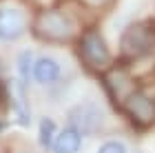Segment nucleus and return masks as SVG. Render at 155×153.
<instances>
[{
  "instance_id": "f03ea898",
  "label": "nucleus",
  "mask_w": 155,
  "mask_h": 153,
  "mask_svg": "<svg viewBox=\"0 0 155 153\" xmlns=\"http://www.w3.org/2000/svg\"><path fill=\"white\" fill-rule=\"evenodd\" d=\"M78 55L91 73H107L113 65V55L97 27H87L78 40Z\"/></svg>"
},
{
  "instance_id": "2eb2a0df",
  "label": "nucleus",
  "mask_w": 155,
  "mask_h": 153,
  "mask_svg": "<svg viewBox=\"0 0 155 153\" xmlns=\"http://www.w3.org/2000/svg\"><path fill=\"white\" fill-rule=\"evenodd\" d=\"M58 2H67V0H58Z\"/></svg>"
},
{
  "instance_id": "9d476101",
  "label": "nucleus",
  "mask_w": 155,
  "mask_h": 153,
  "mask_svg": "<svg viewBox=\"0 0 155 153\" xmlns=\"http://www.w3.org/2000/svg\"><path fill=\"white\" fill-rule=\"evenodd\" d=\"M33 60L31 58V51L25 49L22 53H18V60H16V67H18V80L22 82V85H27L29 82V78L33 75Z\"/></svg>"
},
{
  "instance_id": "f257e3e1",
  "label": "nucleus",
  "mask_w": 155,
  "mask_h": 153,
  "mask_svg": "<svg viewBox=\"0 0 155 153\" xmlns=\"http://www.w3.org/2000/svg\"><path fill=\"white\" fill-rule=\"evenodd\" d=\"M31 33L33 38L47 45H64L73 40L75 27L73 20L67 16L58 7H49V9H40L33 16L31 22Z\"/></svg>"
},
{
  "instance_id": "423d86ee",
  "label": "nucleus",
  "mask_w": 155,
  "mask_h": 153,
  "mask_svg": "<svg viewBox=\"0 0 155 153\" xmlns=\"http://www.w3.org/2000/svg\"><path fill=\"white\" fill-rule=\"evenodd\" d=\"M104 124L102 111L95 107V104H78L71 109L69 113V127H75L78 131H84V133H97Z\"/></svg>"
},
{
  "instance_id": "4468645a",
  "label": "nucleus",
  "mask_w": 155,
  "mask_h": 153,
  "mask_svg": "<svg viewBox=\"0 0 155 153\" xmlns=\"http://www.w3.org/2000/svg\"><path fill=\"white\" fill-rule=\"evenodd\" d=\"M95 2H104V0H95Z\"/></svg>"
},
{
  "instance_id": "6e6552de",
  "label": "nucleus",
  "mask_w": 155,
  "mask_h": 153,
  "mask_svg": "<svg viewBox=\"0 0 155 153\" xmlns=\"http://www.w3.org/2000/svg\"><path fill=\"white\" fill-rule=\"evenodd\" d=\"M80 149H82V133L75 127L62 129L51 144L53 153H78Z\"/></svg>"
},
{
  "instance_id": "f8f14e48",
  "label": "nucleus",
  "mask_w": 155,
  "mask_h": 153,
  "mask_svg": "<svg viewBox=\"0 0 155 153\" xmlns=\"http://www.w3.org/2000/svg\"><path fill=\"white\" fill-rule=\"evenodd\" d=\"M97 153H129V151H126V147L120 140H109L97 149Z\"/></svg>"
},
{
  "instance_id": "0eeeda50",
  "label": "nucleus",
  "mask_w": 155,
  "mask_h": 153,
  "mask_svg": "<svg viewBox=\"0 0 155 153\" xmlns=\"http://www.w3.org/2000/svg\"><path fill=\"white\" fill-rule=\"evenodd\" d=\"M60 75H62V67L58 65V60L42 55L33 62V80L38 85H53L60 80Z\"/></svg>"
},
{
  "instance_id": "7ed1b4c3",
  "label": "nucleus",
  "mask_w": 155,
  "mask_h": 153,
  "mask_svg": "<svg viewBox=\"0 0 155 153\" xmlns=\"http://www.w3.org/2000/svg\"><path fill=\"white\" fill-rule=\"evenodd\" d=\"M155 51V22H131L120 38V55L124 62H137Z\"/></svg>"
},
{
  "instance_id": "20e7f679",
  "label": "nucleus",
  "mask_w": 155,
  "mask_h": 153,
  "mask_svg": "<svg viewBox=\"0 0 155 153\" xmlns=\"http://www.w3.org/2000/svg\"><path fill=\"white\" fill-rule=\"evenodd\" d=\"M122 113L131 120L135 129H149L155 124V100L144 91H131L122 102Z\"/></svg>"
},
{
  "instance_id": "39448f33",
  "label": "nucleus",
  "mask_w": 155,
  "mask_h": 153,
  "mask_svg": "<svg viewBox=\"0 0 155 153\" xmlns=\"http://www.w3.org/2000/svg\"><path fill=\"white\" fill-rule=\"evenodd\" d=\"M27 13L22 7L0 5V40L13 42L27 31Z\"/></svg>"
},
{
  "instance_id": "9b49d317",
  "label": "nucleus",
  "mask_w": 155,
  "mask_h": 153,
  "mask_svg": "<svg viewBox=\"0 0 155 153\" xmlns=\"http://www.w3.org/2000/svg\"><path fill=\"white\" fill-rule=\"evenodd\" d=\"M55 122L51 120V118H42L40 120V129H38V142L42 144L45 149H49L53 144V140H55Z\"/></svg>"
},
{
  "instance_id": "1a4fd4ad",
  "label": "nucleus",
  "mask_w": 155,
  "mask_h": 153,
  "mask_svg": "<svg viewBox=\"0 0 155 153\" xmlns=\"http://www.w3.org/2000/svg\"><path fill=\"white\" fill-rule=\"evenodd\" d=\"M27 85L18 80V91H16V98H13V109H16V118H18V124L20 127H27L29 124V104H27Z\"/></svg>"
},
{
  "instance_id": "ddd939ff",
  "label": "nucleus",
  "mask_w": 155,
  "mask_h": 153,
  "mask_svg": "<svg viewBox=\"0 0 155 153\" xmlns=\"http://www.w3.org/2000/svg\"><path fill=\"white\" fill-rule=\"evenodd\" d=\"M7 102H9V91H7L5 80H0V107H5Z\"/></svg>"
}]
</instances>
